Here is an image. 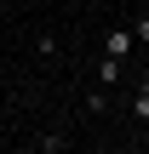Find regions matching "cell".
I'll return each mask as SVG.
<instances>
[{"mask_svg":"<svg viewBox=\"0 0 149 154\" xmlns=\"http://www.w3.org/2000/svg\"><path fill=\"white\" fill-rule=\"evenodd\" d=\"M132 46H138V40H132V29H109V40H103V57H115V63H121V57H132Z\"/></svg>","mask_w":149,"mask_h":154,"instance_id":"6da1fadb","label":"cell"},{"mask_svg":"<svg viewBox=\"0 0 149 154\" xmlns=\"http://www.w3.org/2000/svg\"><path fill=\"white\" fill-rule=\"evenodd\" d=\"M132 40H144V46H149V17H138V23H132Z\"/></svg>","mask_w":149,"mask_h":154,"instance_id":"277c9868","label":"cell"},{"mask_svg":"<svg viewBox=\"0 0 149 154\" xmlns=\"http://www.w3.org/2000/svg\"><path fill=\"white\" fill-rule=\"evenodd\" d=\"M98 80H103V86H115V80H121V63H115V57H103V63H98Z\"/></svg>","mask_w":149,"mask_h":154,"instance_id":"7a4b0ae2","label":"cell"},{"mask_svg":"<svg viewBox=\"0 0 149 154\" xmlns=\"http://www.w3.org/2000/svg\"><path fill=\"white\" fill-rule=\"evenodd\" d=\"M138 91H144V97H149V74H144V86H138Z\"/></svg>","mask_w":149,"mask_h":154,"instance_id":"5b68a950","label":"cell"},{"mask_svg":"<svg viewBox=\"0 0 149 154\" xmlns=\"http://www.w3.org/2000/svg\"><path fill=\"white\" fill-rule=\"evenodd\" d=\"M132 120H149V97H144V91L132 97Z\"/></svg>","mask_w":149,"mask_h":154,"instance_id":"3957f363","label":"cell"}]
</instances>
